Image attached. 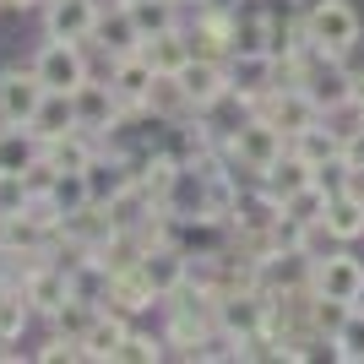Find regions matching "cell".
Here are the masks:
<instances>
[{"mask_svg":"<svg viewBox=\"0 0 364 364\" xmlns=\"http://www.w3.org/2000/svg\"><path fill=\"white\" fill-rule=\"evenodd\" d=\"M348 164H364V120H353V131H348V152H343Z\"/></svg>","mask_w":364,"mask_h":364,"instance_id":"35","label":"cell"},{"mask_svg":"<svg viewBox=\"0 0 364 364\" xmlns=\"http://www.w3.org/2000/svg\"><path fill=\"white\" fill-rule=\"evenodd\" d=\"M337 191L326 180H310V185H299V191H289V196H283V218H289L294 228H304V223H321V218H326V201H332Z\"/></svg>","mask_w":364,"mask_h":364,"instance_id":"21","label":"cell"},{"mask_svg":"<svg viewBox=\"0 0 364 364\" xmlns=\"http://www.w3.org/2000/svg\"><path fill=\"white\" fill-rule=\"evenodd\" d=\"M353 109H359V114H364V65H359V71H353Z\"/></svg>","mask_w":364,"mask_h":364,"instance_id":"37","label":"cell"},{"mask_svg":"<svg viewBox=\"0 0 364 364\" xmlns=\"http://www.w3.org/2000/svg\"><path fill=\"white\" fill-rule=\"evenodd\" d=\"M98 16H104V0H49V6H44V38L92 44Z\"/></svg>","mask_w":364,"mask_h":364,"instance_id":"9","label":"cell"},{"mask_svg":"<svg viewBox=\"0 0 364 364\" xmlns=\"http://www.w3.org/2000/svg\"><path fill=\"white\" fill-rule=\"evenodd\" d=\"M141 109H147L158 125H180V120H191V114H196V104H191V92H185L180 76H152V87H147V98H141Z\"/></svg>","mask_w":364,"mask_h":364,"instance_id":"16","label":"cell"},{"mask_svg":"<svg viewBox=\"0 0 364 364\" xmlns=\"http://www.w3.org/2000/svg\"><path fill=\"white\" fill-rule=\"evenodd\" d=\"M223 152H228V164H234V174H245V180H261L267 168L289 152V136L277 131L272 120H261L256 109H250V120L234 131V136L223 141Z\"/></svg>","mask_w":364,"mask_h":364,"instance_id":"1","label":"cell"},{"mask_svg":"<svg viewBox=\"0 0 364 364\" xmlns=\"http://www.w3.org/2000/svg\"><path fill=\"white\" fill-rule=\"evenodd\" d=\"M120 6H131V0H120Z\"/></svg>","mask_w":364,"mask_h":364,"instance_id":"41","label":"cell"},{"mask_svg":"<svg viewBox=\"0 0 364 364\" xmlns=\"http://www.w3.org/2000/svg\"><path fill=\"white\" fill-rule=\"evenodd\" d=\"M337 191L353 196V201H364V164H343L337 168Z\"/></svg>","mask_w":364,"mask_h":364,"instance_id":"34","label":"cell"},{"mask_svg":"<svg viewBox=\"0 0 364 364\" xmlns=\"http://www.w3.org/2000/svg\"><path fill=\"white\" fill-rule=\"evenodd\" d=\"M310 180H316V164H304V158H299L294 147L283 152V158H277V164L267 168V174H261V185H267V191H272L277 201L289 196V191H299V185H310Z\"/></svg>","mask_w":364,"mask_h":364,"instance_id":"25","label":"cell"},{"mask_svg":"<svg viewBox=\"0 0 364 364\" xmlns=\"http://www.w3.org/2000/svg\"><path fill=\"white\" fill-rule=\"evenodd\" d=\"M141 55L152 60V71L158 76H180L185 65H191V38H185V28H168V33H152V38H141Z\"/></svg>","mask_w":364,"mask_h":364,"instance_id":"17","label":"cell"},{"mask_svg":"<svg viewBox=\"0 0 364 364\" xmlns=\"http://www.w3.org/2000/svg\"><path fill=\"white\" fill-rule=\"evenodd\" d=\"M321 223L337 234V245L364 240V201H353V196H343V191H337V196L326 201V218H321Z\"/></svg>","mask_w":364,"mask_h":364,"instance_id":"26","label":"cell"},{"mask_svg":"<svg viewBox=\"0 0 364 364\" xmlns=\"http://www.w3.org/2000/svg\"><path fill=\"white\" fill-rule=\"evenodd\" d=\"M44 164V136L33 125H0V174H33Z\"/></svg>","mask_w":364,"mask_h":364,"instance_id":"15","label":"cell"},{"mask_svg":"<svg viewBox=\"0 0 364 364\" xmlns=\"http://www.w3.org/2000/svg\"><path fill=\"white\" fill-rule=\"evenodd\" d=\"M49 201H55V207H60V218H71V213H82V207H87V174H55V180H49ZM65 228V223H60Z\"/></svg>","mask_w":364,"mask_h":364,"instance_id":"30","label":"cell"},{"mask_svg":"<svg viewBox=\"0 0 364 364\" xmlns=\"http://www.w3.org/2000/svg\"><path fill=\"white\" fill-rule=\"evenodd\" d=\"M136 272L152 283V294H158V299H168L174 289H185V283H191V256H185L180 245H152L147 256L136 261Z\"/></svg>","mask_w":364,"mask_h":364,"instance_id":"10","label":"cell"},{"mask_svg":"<svg viewBox=\"0 0 364 364\" xmlns=\"http://www.w3.org/2000/svg\"><path fill=\"white\" fill-rule=\"evenodd\" d=\"M196 120L207 125V131H213L218 141H228V136H234V131H240L245 120H250V104H245L240 92L228 87V92H218L213 104H201V109H196Z\"/></svg>","mask_w":364,"mask_h":364,"instance_id":"19","label":"cell"},{"mask_svg":"<svg viewBox=\"0 0 364 364\" xmlns=\"http://www.w3.org/2000/svg\"><path fill=\"white\" fill-rule=\"evenodd\" d=\"M304 38L321 49V55H337V60H348L353 49L364 38V16L353 11L348 0H326L321 11L304 16Z\"/></svg>","mask_w":364,"mask_h":364,"instance_id":"2","label":"cell"},{"mask_svg":"<svg viewBox=\"0 0 364 364\" xmlns=\"http://www.w3.org/2000/svg\"><path fill=\"white\" fill-rule=\"evenodd\" d=\"M125 332H131V321L120 316V310H98V321L87 326V359H98V364H114V353H120V343H125Z\"/></svg>","mask_w":364,"mask_h":364,"instance_id":"22","label":"cell"},{"mask_svg":"<svg viewBox=\"0 0 364 364\" xmlns=\"http://www.w3.org/2000/svg\"><path fill=\"white\" fill-rule=\"evenodd\" d=\"M98 152H104L98 136H87V131H65V136L44 141V164H49V174H87Z\"/></svg>","mask_w":364,"mask_h":364,"instance_id":"14","label":"cell"},{"mask_svg":"<svg viewBox=\"0 0 364 364\" xmlns=\"http://www.w3.org/2000/svg\"><path fill=\"white\" fill-rule=\"evenodd\" d=\"M250 109H256L261 120H272V125H277V131H283L289 141L321 120V109L310 104V92H304V87H289V82H277V87L267 92V98H256Z\"/></svg>","mask_w":364,"mask_h":364,"instance_id":"7","label":"cell"},{"mask_svg":"<svg viewBox=\"0 0 364 364\" xmlns=\"http://www.w3.org/2000/svg\"><path fill=\"white\" fill-rule=\"evenodd\" d=\"M28 326H33V304L22 283H0V343H22Z\"/></svg>","mask_w":364,"mask_h":364,"instance_id":"24","label":"cell"},{"mask_svg":"<svg viewBox=\"0 0 364 364\" xmlns=\"http://www.w3.org/2000/svg\"><path fill=\"white\" fill-rule=\"evenodd\" d=\"M44 82H38V71L28 65H6L0 71V125H33V114H38V104H44Z\"/></svg>","mask_w":364,"mask_h":364,"instance_id":"6","label":"cell"},{"mask_svg":"<svg viewBox=\"0 0 364 364\" xmlns=\"http://www.w3.org/2000/svg\"><path fill=\"white\" fill-rule=\"evenodd\" d=\"M228 87L240 92L245 104L267 98V92L277 87V60L267 49H256V55H228Z\"/></svg>","mask_w":364,"mask_h":364,"instance_id":"11","label":"cell"},{"mask_svg":"<svg viewBox=\"0 0 364 364\" xmlns=\"http://www.w3.org/2000/svg\"><path fill=\"white\" fill-rule=\"evenodd\" d=\"M44 0H0V11H11V16H28V11H38Z\"/></svg>","mask_w":364,"mask_h":364,"instance_id":"36","label":"cell"},{"mask_svg":"<svg viewBox=\"0 0 364 364\" xmlns=\"http://www.w3.org/2000/svg\"><path fill=\"white\" fill-rule=\"evenodd\" d=\"M180 6H185V11H191V6H196V0H180Z\"/></svg>","mask_w":364,"mask_h":364,"instance_id":"40","label":"cell"},{"mask_svg":"<svg viewBox=\"0 0 364 364\" xmlns=\"http://www.w3.org/2000/svg\"><path fill=\"white\" fill-rule=\"evenodd\" d=\"M185 92H191V104H213L218 92H228V60H207V55H191V65L180 71Z\"/></svg>","mask_w":364,"mask_h":364,"instance_id":"18","label":"cell"},{"mask_svg":"<svg viewBox=\"0 0 364 364\" xmlns=\"http://www.w3.org/2000/svg\"><path fill=\"white\" fill-rule=\"evenodd\" d=\"M104 76H109V87L120 92V104H125V114L131 109H141V98H147V87H152V60L141 55V49H131V55H120V60H109L104 65Z\"/></svg>","mask_w":364,"mask_h":364,"instance_id":"12","label":"cell"},{"mask_svg":"<svg viewBox=\"0 0 364 364\" xmlns=\"http://www.w3.org/2000/svg\"><path fill=\"white\" fill-rule=\"evenodd\" d=\"M168 353V343H164V332L152 337V332H125V343H120V353H114V364H158Z\"/></svg>","mask_w":364,"mask_h":364,"instance_id":"29","label":"cell"},{"mask_svg":"<svg viewBox=\"0 0 364 364\" xmlns=\"http://www.w3.org/2000/svg\"><path fill=\"white\" fill-rule=\"evenodd\" d=\"M158 294H152V283L136 272V267H125V272H114L109 277V294H104V310H120L125 321H136V316H147V310H158Z\"/></svg>","mask_w":364,"mask_h":364,"instance_id":"13","label":"cell"},{"mask_svg":"<svg viewBox=\"0 0 364 364\" xmlns=\"http://www.w3.org/2000/svg\"><path fill=\"white\" fill-rule=\"evenodd\" d=\"M109 234H114V218H109V207H98V201H87L82 213H71V218H65V228H60V240L82 245V250H98Z\"/></svg>","mask_w":364,"mask_h":364,"instance_id":"20","label":"cell"},{"mask_svg":"<svg viewBox=\"0 0 364 364\" xmlns=\"http://www.w3.org/2000/svg\"><path fill=\"white\" fill-rule=\"evenodd\" d=\"M267 49V11H234V55H256Z\"/></svg>","mask_w":364,"mask_h":364,"instance_id":"31","label":"cell"},{"mask_svg":"<svg viewBox=\"0 0 364 364\" xmlns=\"http://www.w3.org/2000/svg\"><path fill=\"white\" fill-rule=\"evenodd\" d=\"M33 131H38L44 141L65 136V131H82V125H76V98H71V92H55V87H49L44 104H38V114H33Z\"/></svg>","mask_w":364,"mask_h":364,"instance_id":"23","label":"cell"},{"mask_svg":"<svg viewBox=\"0 0 364 364\" xmlns=\"http://www.w3.org/2000/svg\"><path fill=\"white\" fill-rule=\"evenodd\" d=\"M28 196H33L28 174H0V213H22Z\"/></svg>","mask_w":364,"mask_h":364,"instance_id":"33","label":"cell"},{"mask_svg":"<svg viewBox=\"0 0 364 364\" xmlns=\"http://www.w3.org/2000/svg\"><path fill=\"white\" fill-rule=\"evenodd\" d=\"M98 310H104V304H87V299H65L60 310L49 316V332H60V337H76V343H82V337H87V326L98 321Z\"/></svg>","mask_w":364,"mask_h":364,"instance_id":"28","label":"cell"},{"mask_svg":"<svg viewBox=\"0 0 364 364\" xmlns=\"http://www.w3.org/2000/svg\"><path fill=\"white\" fill-rule=\"evenodd\" d=\"M310 289L321 299H343V304H359L364 299V261L353 256L348 245H337L326 256L310 261Z\"/></svg>","mask_w":364,"mask_h":364,"instance_id":"4","label":"cell"},{"mask_svg":"<svg viewBox=\"0 0 364 364\" xmlns=\"http://www.w3.org/2000/svg\"><path fill=\"white\" fill-rule=\"evenodd\" d=\"M131 16H136L141 38L168 33V28H185V6L180 0H131Z\"/></svg>","mask_w":364,"mask_h":364,"instance_id":"27","label":"cell"},{"mask_svg":"<svg viewBox=\"0 0 364 364\" xmlns=\"http://www.w3.org/2000/svg\"><path fill=\"white\" fill-rule=\"evenodd\" d=\"M38 359H44V364H76V359H87V343H76V337L49 332V343L38 348Z\"/></svg>","mask_w":364,"mask_h":364,"instance_id":"32","label":"cell"},{"mask_svg":"<svg viewBox=\"0 0 364 364\" xmlns=\"http://www.w3.org/2000/svg\"><path fill=\"white\" fill-rule=\"evenodd\" d=\"M92 55L98 60H120V55H131V49H141V28L136 16H131V6H120V0H104V16H98V28H92Z\"/></svg>","mask_w":364,"mask_h":364,"instance_id":"8","label":"cell"},{"mask_svg":"<svg viewBox=\"0 0 364 364\" xmlns=\"http://www.w3.org/2000/svg\"><path fill=\"white\" fill-rule=\"evenodd\" d=\"M71 98H76V125H82L87 136H98V141L125 120V104H120V92L109 87V76H87Z\"/></svg>","mask_w":364,"mask_h":364,"instance_id":"5","label":"cell"},{"mask_svg":"<svg viewBox=\"0 0 364 364\" xmlns=\"http://www.w3.org/2000/svg\"><path fill=\"white\" fill-rule=\"evenodd\" d=\"M201 6H218V11H240L245 0H201Z\"/></svg>","mask_w":364,"mask_h":364,"instance_id":"39","label":"cell"},{"mask_svg":"<svg viewBox=\"0 0 364 364\" xmlns=\"http://www.w3.org/2000/svg\"><path fill=\"white\" fill-rule=\"evenodd\" d=\"M326 0H289V11H299V16H310V11H321Z\"/></svg>","mask_w":364,"mask_h":364,"instance_id":"38","label":"cell"},{"mask_svg":"<svg viewBox=\"0 0 364 364\" xmlns=\"http://www.w3.org/2000/svg\"><path fill=\"white\" fill-rule=\"evenodd\" d=\"M33 71L38 82L55 92H76L82 82L92 76V49L87 44H71V38H44L38 55H33Z\"/></svg>","mask_w":364,"mask_h":364,"instance_id":"3","label":"cell"}]
</instances>
